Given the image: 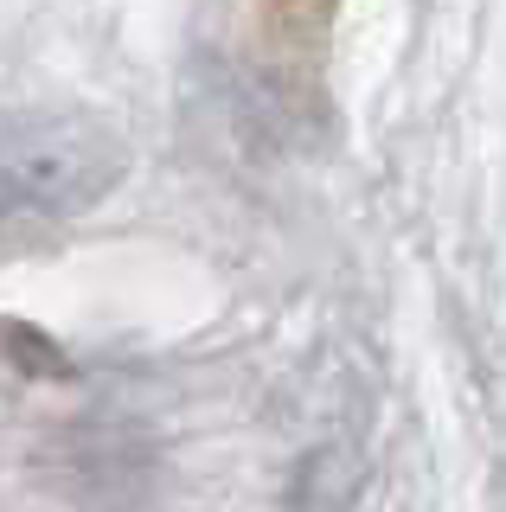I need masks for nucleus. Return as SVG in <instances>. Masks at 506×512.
Here are the masks:
<instances>
[{
	"label": "nucleus",
	"instance_id": "1",
	"mask_svg": "<svg viewBox=\"0 0 506 512\" xmlns=\"http://www.w3.org/2000/svg\"><path fill=\"white\" fill-rule=\"evenodd\" d=\"M129 180V141L90 109H20L0 122V244L71 231Z\"/></svg>",
	"mask_w": 506,
	"mask_h": 512
}]
</instances>
